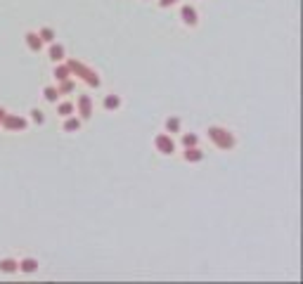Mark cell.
I'll return each instance as SVG.
<instances>
[{"instance_id":"7","label":"cell","mask_w":303,"mask_h":284,"mask_svg":"<svg viewBox=\"0 0 303 284\" xmlns=\"http://www.w3.org/2000/svg\"><path fill=\"white\" fill-rule=\"evenodd\" d=\"M26 45L34 50V52H38V50H41V45H43L41 36H38V34H26Z\"/></svg>"},{"instance_id":"2","label":"cell","mask_w":303,"mask_h":284,"mask_svg":"<svg viewBox=\"0 0 303 284\" xmlns=\"http://www.w3.org/2000/svg\"><path fill=\"white\" fill-rule=\"evenodd\" d=\"M208 138L214 140V142H216L218 147H221V149H230V147L234 145L232 133H227L225 128H218V125H214V128H208Z\"/></svg>"},{"instance_id":"10","label":"cell","mask_w":303,"mask_h":284,"mask_svg":"<svg viewBox=\"0 0 303 284\" xmlns=\"http://www.w3.org/2000/svg\"><path fill=\"white\" fill-rule=\"evenodd\" d=\"M50 59H52V62L64 59V48L62 45H52V48H50Z\"/></svg>"},{"instance_id":"16","label":"cell","mask_w":303,"mask_h":284,"mask_svg":"<svg viewBox=\"0 0 303 284\" xmlns=\"http://www.w3.org/2000/svg\"><path fill=\"white\" fill-rule=\"evenodd\" d=\"M71 111H74V104H71V102L59 104V114H62V116H69Z\"/></svg>"},{"instance_id":"20","label":"cell","mask_w":303,"mask_h":284,"mask_svg":"<svg viewBox=\"0 0 303 284\" xmlns=\"http://www.w3.org/2000/svg\"><path fill=\"white\" fill-rule=\"evenodd\" d=\"M71 90H74V83H71V81H62V88H59L57 92L62 95V92H71Z\"/></svg>"},{"instance_id":"21","label":"cell","mask_w":303,"mask_h":284,"mask_svg":"<svg viewBox=\"0 0 303 284\" xmlns=\"http://www.w3.org/2000/svg\"><path fill=\"white\" fill-rule=\"evenodd\" d=\"M31 118H34L36 123H43V121H45V116H43V111H38V109L31 111Z\"/></svg>"},{"instance_id":"6","label":"cell","mask_w":303,"mask_h":284,"mask_svg":"<svg viewBox=\"0 0 303 284\" xmlns=\"http://www.w3.org/2000/svg\"><path fill=\"white\" fill-rule=\"evenodd\" d=\"M183 21H185V24H190V26H194V24H197V12H194V7H190V5L183 7Z\"/></svg>"},{"instance_id":"12","label":"cell","mask_w":303,"mask_h":284,"mask_svg":"<svg viewBox=\"0 0 303 284\" xmlns=\"http://www.w3.org/2000/svg\"><path fill=\"white\" fill-rule=\"evenodd\" d=\"M69 67H57L55 69V76H57V81H69Z\"/></svg>"},{"instance_id":"5","label":"cell","mask_w":303,"mask_h":284,"mask_svg":"<svg viewBox=\"0 0 303 284\" xmlns=\"http://www.w3.org/2000/svg\"><path fill=\"white\" fill-rule=\"evenodd\" d=\"M157 149L161 154H171L173 149H175V145H173V140L168 138V135H159L157 138Z\"/></svg>"},{"instance_id":"11","label":"cell","mask_w":303,"mask_h":284,"mask_svg":"<svg viewBox=\"0 0 303 284\" xmlns=\"http://www.w3.org/2000/svg\"><path fill=\"white\" fill-rule=\"evenodd\" d=\"M36 268H38V263H36L34 258H24L19 263V270H24V272H34Z\"/></svg>"},{"instance_id":"4","label":"cell","mask_w":303,"mask_h":284,"mask_svg":"<svg viewBox=\"0 0 303 284\" xmlns=\"http://www.w3.org/2000/svg\"><path fill=\"white\" fill-rule=\"evenodd\" d=\"M78 114H81L83 118H90V114H93V102H90L88 95L78 97Z\"/></svg>"},{"instance_id":"19","label":"cell","mask_w":303,"mask_h":284,"mask_svg":"<svg viewBox=\"0 0 303 284\" xmlns=\"http://www.w3.org/2000/svg\"><path fill=\"white\" fill-rule=\"evenodd\" d=\"M183 145H185V147L197 145V135H183Z\"/></svg>"},{"instance_id":"15","label":"cell","mask_w":303,"mask_h":284,"mask_svg":"<svg viewBox=\"0 0 303 284\" xmlns=\"http://www.w3.org/2000/svg\"><path fill=\"white\" fill-rule=\"evenodd\" d=\"M41 41H48V43L55 41V34H52V28H43V31H41Z\"/></svg>"},{"instance_id":"1","label":"cell","mask_w":303,"mask_h":284,"mask_svg":"<svg viewBox=\"0 0 303 284\" xmlns=\"http://www.w3.org/2000/svg\"><path fill=\"white\" fill-rule=\"evenodd\" d=\"M67 67H69V71L71 74H76V76H81L83 81H85V83L88 85H100V76H97L95 71L93 69H88V67H85V64H81V62H76V59H69V64H67Z\"/></svg>"},{"instance_id":"17","label":"cell","mask_w":303,"mask_h":284,"mask_svg":"<svg viewBox=\"0 0 303 284\" xmlns=\"http://www.w3.org/2000/svg\"><path fill=\"white\" fill-rule=\"evenodd\" d=\"M57 95H59V92H57L55 88H45V100H48V102H55Z\"/></svg>"},{"instance_id":"18","label":"cell","mask_w":303,"mask_h":284,"mask_svg":"<svg viewBox=\"0 0 303 284\" xmlns=\"http://www.w3.org/2000/svg\"><path fill=\"white\" fill-rule=\"evenodd\" d=\"M166 128H168V131H173V133H175V131H178V128H180V121H178V118H168V121H166Z\"/></svg>"},{"instance_id":"13","label":"cell","mask_w":303,"mask_h":284,"mask_svg":"<svg viewBox=\"0 0 303 284\" xmlns=\"http://www.w3.org/2000/svg\"><path fill=\"white\" fill-rule=\"evenodd\" d=\"M118 104H121V100H118L116 95H109L107 100H104V107H107V109H116Z\"/></svg>"},{"instance_id":"8","label":"cell","mask_w":303,"mask_h":284,"mask_svg":"<svg viewBox=\"0 0 303 284\" xmlns=\"http://www.w3.org/2000/svg\"><path fill=\"white\" fill-rule=\"evenodd\" d=\"M19 268V263L17 261H12V258H5V261H0V270L3 272H14Z\"/></svg>"},{"instance_id":"14","label":"cell","mask_w":303,"mask_h":284,"mask_svg":"<svg viewBox=\"0 0 303 284\" xmlns=\"http://www.w3.org/2000/svg\"><path fill=\"white\" fill-rule=\"evenodd\" d=\"M78 128H81V121H78V118H69V121H67V123H64V131H78Z\"/></svg>"},{"instance_id":"23","label":"cell","mask_w":303,"mask_h":284,"mask_svg":"<svg viewBox=\"0 0 303 284\" xmlns=\"http://www.w3.org/2000/svg\"><path fill=\"white\" fill-rule=\"evenodd\" d=\"M3 116H5V109H3V107H0V121H3Z\"/></svg>"},{"instance_id":"3","label":"cell","mask_w":303,"mask_h":284,"mask_svg":"<svg viewBox=\"0 0 303 284\" xmlns=\"http://www.w3.org/2000/svg\"><path fill=\"white\" fill-rule=\"evenodd\" d=\"M0 123L5 125L7 131H24V128H26V121H24V118L21 116H10V114H5Z\"/></svg>"},{"instance_id":"22","label":"cell","mask_w":303,"mask_h":284,"mask_svg":"<svg viewBox=\"0 0 303 284\" xmlns=\"http://www.w3.org/2000/svg\"><path fill=\"white\" fill-rule=\"evenodd\" d=\"M173 3H178V0H159V5L161 7H168V5H173Z\"/></svg>"},{"instance_id":"9","label":"cell","mask_w":303,"mask_h":284,"mask_svg":"<svg viewBox=\"0 0 303 284\" xmlns=\"http://www.w3.org/2000/svg\"><path fill=\"white\" fill-rule=\"evenodd\" d=\"M201 156H204V154H201L194 145L187 147V152H185V159H187V161H201Z\"/></svg>"}]
</instances>
